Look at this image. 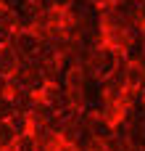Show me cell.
I'll return each mask as SVG.
<instances>
[{
	"instance_id": "obj_1",
	"label": "cell",
	"mask_w": 145,
	"mask_h": 151,
	"mask_svg": "<svg viewBox=\"0 0 145 151\" xmlns=\"http://www.w3.org/2000/svg\"><path fill=\"white\" fill-rule=\"evenodd\" d=\"M11 45H13V50L18 53V58H32V56L37 53V48H40V40H37V35L29 29V32H16Z\"/></svg>"
},
{
	"instance_id": "obj_2",
	"label": "cell",
	"mask_w": 145,
	"mask_h": 151,
	"mask_svg": "<svg viewBox=\"0 0 145 151\" xmlns=\"http://www.w3.org/2000/svg\"><path fill=\"white\" fill-rule=\"evenodd\" d=\"M124 90H145V69L140 61H127V66H124Z\"/></svg>"
},
{
	"instance_id": "obj_3",
	"label": "cell",
	"mask_w": 145,
	"mask_h": 151,
	"mask_svg": "<svg viewBox=\"0 0 145 151\" xmlns=\"http://www.w3.org/2000/svg\"><path fill=\"white\" fill-rule=\"evenodd\" d=\"M5 122H8V127L13 130V135H16V138H21V135H26V133H29V117H26V114L13 111Z\"/></svg>"
},
{
	"instance_id": "obj_4",
	"label": "cell",
	"mask_w": 145,
	"mask_h": 151,
	"mask_svg": "<svg viewBox=\"0 0 145 151\" xmlns=\"http://www.w3.org/2000/svg\"><path fill=\"white\" fill-rule=\"evenodd\" d=\"M13 143H16V135H13V130L8 127V122L3 119V122H0V151H11Z\"/></svg>"
},
{
	"instance_id": "obj_5",
	"label": "cell",
	"mask_w": 145,
	"mask_h": 151,
	"mask_svg": "<svg viewBox=\"0 0 145 151\" xmlns=\"http://www.w3.org/2000/svg\"><path fill=\"white\" fill-rule=\"evenodd\" d=\"M11 151H37V141L26 133V135L16 138V143H13V149H11Z\"/></svg>"
},
{
	"instance_id": "obj_6",
	"label": "cell",
	"mask_w": 145,
	"mask_h": 151,
	"mask_svg": "<svg viewBox=\"0 0 145 151\" xmlns=\"http://www.w3.org/2000/svg\"><path fill=\"white\" fill-rule=\"evenodd\" d=\"M13 21H16V11H11L8 5H3V3H0V27L13 29Z\"/></svg>"
},
{
	"instance_id": "obj_7",
	"label": "cell",
	"mask_w": 145,
	"mask_h": 151,
	"mask_svg": "<svg viewBox=\"0 0 145 151\" xmlns=\"http://www.w3.org/2000/svg\"><path fill=\"white\" fill-rule=\"evenodd\" d=\"M13 29H8V27H0V48H5V45H11L13 42Z\"/></svg>"
},
{
	"instance_id": "obj_8",
	"label": "cell",
	"mask_w": 145,
	"mask_h": 151,
	"mask_svg": "<svg viewBox=\"0 0 145 151\" xmlns=\"http://www.w3.org/2000/svg\"><path fill=\"white\" fill-rule=\"evenodd\" d=\"M55 151H77V149H74V146H66V143H58V149H55Z\"/></svg>"
}]
</instances>
